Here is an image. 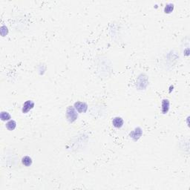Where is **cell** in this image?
<instances>
[{
    "label": "cell",
    "mask_w": 190,
    "mask_h": 190,
    "mask_svg": "<svg viewBox=\"0 0 190 190\" xmlns=\"http://www.w3.org/2000/svg\"><path fill=\"white\" fill-rule=\"evenodd\" d=\"M78 118V113L77 111L74 109V107L72 106H69L67 109L66 111V118L69 122H74L76 121V120Z\"/></svg>",
    "instance_id": "cell-1"
},
{
    "label": "cell",
    "mask_w": 190,
    "mask_h": 190,
    "mask_svg": "<svg viewBox=\"0 0 190 190\" xmlns=\"http://www.w3.org/2000/svg\"><path fill=\"white\" fill-rule=\"evenodd\" d=\"M143 134V130L141 129V128L137 127L132 131L129 134V137L132 139L134 141H137L139 139L141 138V136Z\"/></svg>",
    "instance_id": "cell-2"
},
{
    "label": "cell",
    "mask_w": 190,
    "mask_h": 190,
    "mask_svg": "<svg viewBox=\"0 0 190 190\" xmlns=\"http://www.w3.org/2000/svg\"><path fill=\"white\" fill-rule=\"evenodd\" d=\"M74 107L78 113H86L88 110V105L84 102H76Z\"/></svg>",
    "instance_id": "cell-3"
},
{
    "label": "cell",
    "mask_w": 190,
    "mask_h": 190,
    "mask_svg": "<svg viewBox=\"0 0 190 190\" xmlns=\"http://www.w3.org/2000/svg\"><path fill=\"white\" fill-rule=\"evenodd\" d=\"M34 107V103L32 100H27L24 103L22 109V111L24 114H26L28 111H30Z\"/></svg>",
    "instance_id": "cell-4"
},
{
    "label": "cell",
    "mask_w": 190,
    "mask_h": 190,
    "mask_svg": "<svg viewBox=\"0 0 190 190\" xmlns=\"http://www.w3.org/2000/svg\"><path fill=\"white\" fill-rule=\"evenodd\" d=\"M112 124L113 126L115 128H118V129H120V128L122 127L124 124V121L122 120V118H120V117H116L114 119L112 120Z\"/></svg>",
    "instance_id": "cell-5"
},
{
    "label": "cell",
    "mask_w": 190,
    "mask_h": 190,
    "mask_svg": "<svg viewBox=\"0 0 190 190\" xmlns=\"http://www.w3.org/2000/svg\"><path fill=\"white\" fill-rule=\"evenodd\" d=\"M169 106H170V102L168 99H164L162 100V113L166 114L168 113L169 110Z\"/></svg>",
    "instance_id": "cell-6"
},
{
    "label": "cell",
    "mask_w": 190,
    "mask_h": 190,
    "mask_svg": "<svg viewBox=\"0 0 190 190\" xmlns=\"http://www.w3.org/2000/svg\"><path fill=\"white\" fill-rule=\"evenodd\" d=\"M22 163L23 165H25V166H30L32 165V163H33V160L30 157L28 156H25L22 159Z\"/></svg>",
    "instance_id": "cell-7"
},
{
    "label": "cell",
    "mask_w": 190,
    "mask_h": 190,
    "mask_svg": "<svg viewBox=\"0 0 190 190\" xmlns=\"http://www.w3.org/2000/svg\"><path fill=\"white\" fill-rule=\"evenodd\" d=\"M16 127H17V122L14 120H10L6 123V128L10 131L14 130L16 129Z\"/></svg>",
    "instance_id": "cell-8"
},
{
    "label": "cell",
    "mask_w": 190,
    "mask_h": 190,
    "mask_svg": "<svg viewBox=\"0 0 190 190\" xmlns=\"http://www.w3.org/2000/svg\"><path fill=\"white\" fill-rule=\"evenodd\" d=\"M0 118H1V120L2 121H7L10 120L11 117H10V114L7 112V111H2L1 114H0Z\"/></svg>",
    "instance_id": "cell-9"
},
{
    "label": "cell",
    "mask_w": 190,
    "mask_h": 190,
    "mask_svg": "<svg viewBox=\"0 0 190 190\" xmlns=\"http://www.w3.org/2000/svg\"><path fill=\"white\" fill-rule=\"evenodd\" d=\"M174 10V5L172 3L167 4L166 7L164 8V12L166 13H170L173 11Z\"/></svg>",
    "instance_id": "cell-10"
}]
</instances>
